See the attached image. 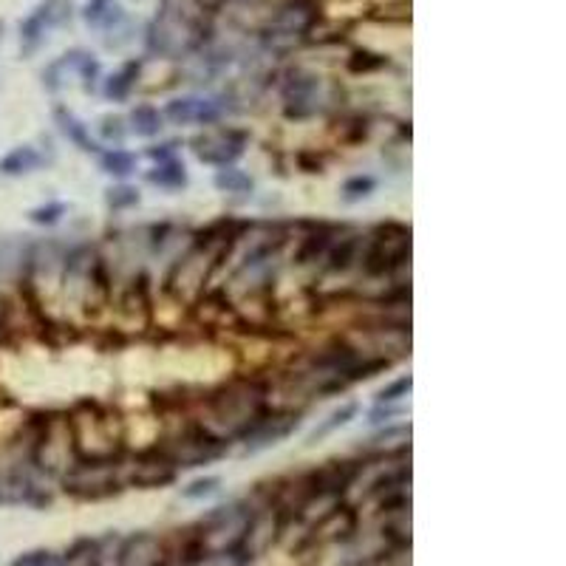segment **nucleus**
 <instances>
[{
	"label": "nucleus",
	"mask_w": 566,
	"mask_h": 566,
	"mask_svg": "<svg viewBox=\"0 0 566 566\" xmlns=\"http://www.w3.org/2000/svg\"><path fill=\"white\" fill-rule=\"evenodd\" d=\"M266 413V388L258 379H232L207 399V428L221 442L244 437Z\"/></svg>",
	"instance_id": "f257e3e1"
},
{
	"label": "nucleus",
	"mask_w": 566,
	"mask_h": 566,
	"mask_svg": "<svg viewBox=\"0 0 566 566\" xmlns=\"http://www.w3.org/2000/svg\"><path fill=\"white\" fill-rule=\"evenodd\" d=\"M253 521V510L244 504H224L215 507L207 519L202 521V532L196 536V541L202 544V549L215 558V555H238V549L244 544V536Z\"/></svg>",
	"instance_id": "f03ea898"
},
{
	"label": "nucleus",
	"mask_w": 566,
	"mask_h": 566,
	"mask_svg": "<svg viewBox=\"0 0 566 566\" xmlns=\"http://www.w3.org/2000/svg\"><path fill=\"white\" fill-rule=\"evenodd\" d=\"M31 459H35V464L43 473H52V476H65L74 468L79 459H77V445H74L69 420H62V416L46 420L40 437L35 442V451H31Z\"/></svg>",
	"instance_id": "7ed1b4c3"
},
{
	"label": "nucleus",
	"mask_w": 566,
	"mask_h": 566,
	"mask_svg": "<svg viewBox=\"0 0 566 566\" xmlns=\"http://www.w3.org/2000/svg\"><path fill=\"white\" fill-rule=\"evenodd\" d=\"M411 258V229L388 224L371 238L362 255L365 275H388Z\"/></svg>",
	"instance_id": "20e7f679"
},
{
	"label": "nucleus",
	"mask_w": 566,
	"mask_h": 566,
	"mask_svg": "<svg viewBox=\"0 0 566 566\" xmlns=\"http://www.w3.org/2000/svg\"><path fill=\"white\" fill-rule=\"evenodd\" d=\"M62 490L77 498H108L120 493L113 462H77L62 476Z\"/></svg>",
	"instance_id": "39448f33"
},
{
	"label": "nucleus",
	"mask_w": 566,
	"mask_h": 566,
	"mask_svg": "<svg viewBox=\"0 0 566 566\" xmlns=\"http://www.w3.org/2000/svg\"><path fill=\"white\" fill-rule=\"evenodd\" d=\"M224 447H227V442H221L219 437H212L207 428L196 425V428L187 430L185 437H179L171 447H164V451H159V454L168 456L176 464V470H179V468H198V464L221 456Z\"/></svg>",
	"instance_id": "423d86ee"
},
{
	"label": "nucleus",
	"mask_w": 566,
	"mask_h": 566,
	"mask_svg": "<svg viewBox=\"0 0 566 566\" xmlns=\"http://www.w3.org/2000/svg\"><path fill=\"white\" fill-rule=\"evenodd\" d=\"M190 145H193V154L198 162L212 164V168H229V164L244 154L246 133L232 130V128L204 130V133H198Z\"/></svg>",
	"instance_id": "0eeeda50"
},
{
	"label": "nucleus",
	"mask_w": 566,
	"mask_h": 566,
	"mask_svg": "<svg viewBox=\"0 0 566 566\" xmlns=\"http://www.w3.org/2000/svg\"><path fill=\"white\" fill-rule=\"evenodd\" d=\"M71 18V0H46L40 4L29 18L21 23V43H23V54L37 52L43 37L52 29L62 26L65 21Z\"/></svg>",
	"instance_id": "6e6552de"
},
{
	"label": "nucleus",
	"mask_w": 566,
	"mask_h": 566,
	"mask_svg": "<svg viewBox=\"0 0 566 566\" xmlns=\"http://www.w3.org/2000/svg\"><path fill=\"white\" fill-rule=\"evenodd\" d=\"M360 468L354 462H326L318 470H312L304 481V504L312 502V498H323V495H337L343 490L352 487V481L357 479Z\"/></svg>",
	"instance_id": "1a4fd4ad"
},
{
	"label": "nucleus",
	"mask_w": 566,
	"mask_h": 566,
	"mask_svg": "<svg viewBox=\"0 0 566 566\" xmlns=\"http://www.w3.org/2000/svg\"><path fill=\"white\" fill-rule=\"evenodd\" d=\"M297 425H301L297 413H272V416L263 413L261 420L241 437L244 439V454L266 451V447H272L280 439H287Z\"/></svg>",
	"instance_id": "9d476101"
},
{
	"label": "nucleus",
	"mask_w": 566,
	"mask_h": 566,
	"mask_svg": "<svg viewBox=\"0 0 566 566\" xmlns=\"http://www.w3.org/2000/svg\"><path fill=\"white\" fill-rule=\"evenodd\" d=\"M221 113H224L221 103L202 99V96H181L164 108V116H168L173 125H212L215 120H221Z\"/></svg>",
	"instance_id": "9b49d317"
},
{
	"label": "nucleus",
	"mask_w": 566,
	"mask_h": 566,
	"mask_svg": "<svg viewBox=\"0 0 566 566\" xmlns=\"http://www.w3.org/2000/svg\"><path fill=\"white\" fill-rule=\"evenodd\" d=\"M116 563L120 566H162L164 546L151 532H137L120 544L116 549Z\"/></svg>",
	"instance_id": "f8f14e48"
},
{
	"label": "nucleus",
	"mask_w": 566,
	"mask_h": 566,
	"mask_svg": "<svg viewBox=\"0 0 566 566\" xmlns=\"http://www.w3.org/2000/svg\"><path fill=\"white\" fill-rule=\"evenodd\" d=\"M173 479H176V464L164 454H151V456H142L137 462V468H133V473H130V485L154 490V487L171 485Z\"/></svg>",
	"instance_id": "ddd939ff"
},
{
	"label": "nucleus",
	"mask_w": 566,
	"mask_h": 566,
	"mask_svg": "<svg viewBox=\"0 0 566 566\" xmlns=\"http://www.w3.org/2000/svg\"><path fill=\"white\" fill-rule=\"evenodd\" d=\"M37 504V487L26 476V470H4L0 473V504Z\"/></svg>",
	"instance_id": "4468645a"
},
{
	"label": "nucleus",
	"mask_w": 566,
	"mask_h": 566,
	"mask_svg": "<svg viewBox=\"0 0 566 566\" xmlns=\"http://www.w3.org/2000/svg\"><path fill=\"white\" fill-rule=\"evenodd\" d=\"M320 91V82L318 77H309V74H297L287 82V88H283V99H287L289 113H309L314 108V99H318Z\"/></svg>",
	"instance_id": "2eb2a0df"
},
{
	"label": "nucleus",
	"mask_w": 566,
	"mask_h": 566,
	"mask_svg": "<svg viewBox=\"0 0 566 566\" xmlns=\"http://www.w3.org/2000/svg\"><path fill=\"white\" fill-rule=\"evenodd\" d=\"M354 524H357V515L352 507H335L329 515H323V521L314 527V532H318V538L340 541V538H348V532H354Z\"/></svg>",
	"instance_id": "dca6fc26"
},
{
	"label": "nucleus",
	"mask_w": 566,
	"mask_h": 566,
	"mask_svg": "<svg viewBox=\"0 0 566 566\" xmlns=\"http://www.w3.org/2000/svg\"><path fill=\"white\" fill-rule=\"evenodd\" d=\"M54 120H57V125H60V130L65 133V137H69L79 151H86V154H96L99 151V145L91 139V133H88V128L82 125L77 116L69 111V108H62V105H57L54 108Z\"/></svg>",
	"instance_id": "f3484780"
},
{
	"label": "nucleus",
	"mask_w": 566,
	"mask_h": 566,
	"mask_svg": "<svg viewBox=\"0 0 566 566\" xmlns=\"http://www.w3.org/2000/svg\"><path fill=\"white\" fill-rule=\"evenodd\" d=\"M40 164H43V156L35 151V147L21 145V147H14V151H9L4 159H0V173H4V176H23V173L37 171Z\"/></svg>",
	"instance_id": "a211bd4d"
},
{
	"label": "nucleus",
	"mask_w": 566,
	"mask_h": 566,
	"mask_svg": "<svg viewBox=\"0 0 566 566\" xmlns=\"http://www.w3.org/2000/svg\"><path fill=\"white\" fill-rule=\"evenodd\" d=\"M357 411H360V405H357V403H343L340 408H335V411H331V413L326 416V420H323V422H320L318 428H314L312 434H309V445H318L320 439H326V437L335 434V430L345 428V425L352 422L354 416H357Z\"/></svg>",
	"instance_id": "6ab92c4d"
},
{
	"label": "nucleus",
	"mask_w": 566,
	"mask_h": 566,
	"mask_svg": "<svg viewBox=\"0 0 566 566\" xmlns=\"http://www.w3.org/2000/svg\"><path fill=\"white\" fill-rule=\"evenodd\" d=\"M128 122L137 137L151 139V137H159V130H162V113L154 105H137L130 111Z\"/></svg>",
	"instance_id": "aec40b11"
},
{
	"label": "nucleus",
	"mask_w": 566,
	"mask_h": 566,
	"mask_svg": "<svg viewBox=\"0 0 566 566\" xmlns=\"http://www.w3.org/2000/svg\"><path fill=\"white\" fill-rule=\"evenodd\" d=\"M147 181H151V185H159V187H181L187 181V173L179 162L168 159V162H159L156 168L147 173Z\"/></svg>",
	"instance_id": "412c9836"
},
{
	"label": "nucleus",
	"mask_w": 566,
	"mask_h": 566,
	"mask_svg": "<svg viewBox=\"0 0 566 566\" xmlns=\"http://www.w3.org/2000/svg\"><path fill=\"white\" fill-rule=\"evenodd\" d=\"M137 74H139V62H128L122 71H116L108 86H105V96L108 99H125L133 88V82H137Z\"/></svg>",
	"instance_id": "4be33fe9"
},
{
	"label": "nucleus",
	"mask_w": 566,
	"mask_h": 566,
	"mask_svg": "<svg viewBox=\"0 0 566 566\" xmlns=\"http://www.w3.org/2000/svg\"><path fill=\"white\" fill-rule=\"evenodd\" d=\"M62 566H99V544L82 538L62 558Z\"/></svg>",
	"instance_id": "5701e85b"
},
{
	"label": "nucleus",
	"mask_w": 566,
	"mask_h": 566,
	"mask_svg": "<svg viewBox=\"0 0 566 566\" xmlns=\"http://www.w3.org/2000/svg\"><path fill=\"white\" fill-rule=\"evenodd\" d=\"M215 187L224 190V193H246V190H253V179L229 164V168H221L219 173H215Z\"/></svg>",
	"instance_id": "b1692460"
},
{
	"label": "nucleus",
	"mask_w": 566,
	"mask_h": 566,
	"mask_svg": "<svg viewBox=\"0 0 566 566\" xmlns=\"http://www.w3.org/2000/svg\"><path fill=\"white\" fill-rule=\"evenodd\" d=\"M103 171L111 176H130L137 171V159H133L128 151H108L103 156Z\"/></svg>",
	"instance_id": "393cba45"
},
{
	"label": "nucleus",
	"mask_w": 566,
	"mask_h": 566,
	"mask_svg": "<svg viewBox=\"0 0 566 566\" xmlns=\"http://www.w3.org/2000/svg\"><path fill=\"white\" fill-rule=\"evenodd\" d=\"M354 255H357V241L354 238H345L343 246H337L335 253L329 255L326 270L329 272H343V270H348V263L354 261Z\"/></svg>",
	"instance_id": "a878e982"
},
{
	"label": "nucleus",
	"mask_w": 566,
	"mask_h": 566,
	"mask_svg": "<svg viewBox=\"0 0 566 566\" xmlns=\"http://www.w3.org/2000/svg\"><path fill=\"white\" fill-rule=\"evenodd\" d=\"M12 566H62V558L57 553H48V549H31V553L14 558Z\"/></svg>",
	"instance_id": "bb28decb"
},
{
	"label": "nucleus",
	"mask_w": 566,
	"mask_h": 566,
	"mask_svg": "<svg viewBox=\"0 0 566 566\" xmlns=\"http://www.w3.org/2000/svg\"><path fill=\"white\" fill-rule=\"evenodd\" d=\"M374 190V179L371 176H357V179H348L343 185V198L345 202H360Z\"/></svg>",
	"instance_id": "cd10ccee"
},
{
	"label": "nucleus",
	"mask_w": 566,
	"mask_h": 566,
	"mask_svg": "<svg viewBox=\"0 0 566 566\" xmlns=\"http://www.w3.org/2000/svg\"><path fill=\"white\" fill-rule=\"evenodd\" d=\"M65 215V204H60V202H52V204H43V207H35L29 212V219L35 221V224H43V227H52V224H57L60 219Z\"/></svg>",
	"instance_id": "c85d7f7f"
},
{
	"label": "nucleus",
	"mask_w": 566,
	"mask_h": 566,
	"mask_svg": "<svg viewBox=\"0 0 566 566\" xmlns=\"http://www.w3.org/2000/svg\"><path fill=\"white\" fill-rule=\"evenodd\" d=\"M411 386H413V379H411V377H399V379H394V382H391V386H386V388H382V391L377 394V403H379V405H386V403H396V399L408 396Z\"/></svg>",
	"instance_id": "c756f323"
},
{
	"label": "nucleus",
	"mask_w": 566,
	"mask_h": 566,
	"mask_svg": "<svg viewBox=\"0 0 566 566\" xmlns=\"http://www.w3.org/2000/svg\"><path fill=\"white\" fill-rule=\"evenodd\" d=\"M137 202H139V190H137V187L122 185V187H111V190H108V207H113V210L133 207Z\"/></svg>",
	"instance_id": "7c9ffc66"
},
{
	"label": "nucleus",
	"mask_w": 566,
	"mask_h": 566,
	"mask_svg": "<svg viewBox=\"0 0 566 566\" xmlns=\"http://www.w3.org/2000/svg\"><path fill=\"white\" fill-rule=\"evenodd\" d=\"M382 65H386V57L371 54V52H357V54H352V60H348V69H352L354 74L374 71V69H382Z\"/></svg>",
	"instance_id": "2f4dec72"
},
{
	"label": "nucleus",
	"mask_w": 566,
	"mask_h": 566,
	"mask_svg": "<svg viewBox=\"0 0 566 566\" xmlns=\"http://www.w3.org/2000/svg\"><path fill=\"white\" fill-rule=\"evenodd\" d=\"M219 487H221V479H219V476L196 479L193 485L185 487V498H207V495H212Z\"/></svg>",
	"instance_id": "473e14b6"
},
{
	"label": "nucleus",
	"mask_w": 566,
	"mask_h": 566,
	"mask_svg": "<svg viewBox=\"0 0 566 566\" xmlns=\"http://www.w3.org/2000/svg\"><path fill=\"white\" fill-rule=\"evenodd\" d=\"M113 6V0H88V6H86V21L88 23H99L103 18H108V12Z\"/></svg>",
	"instance_id": "72a5a7b5"
},
{
	"label": "nucleus",
	"mask_w": 566,
	"mask_h": 566,
	"mask_svg": "<svg viewBox=\"0 0 566 566\" xmlns=\"http://www.w3.org/2000/svg\"><path fill=\"white\" fill-rule=\"evenodd\" d=\"M99 130H103L105 139H116V142H122V137H125V128H122L120 120H116V116H105L103 125H99Z\"/></svg>",
	"instance_id": "f704fd0d"
}]
</instances>
